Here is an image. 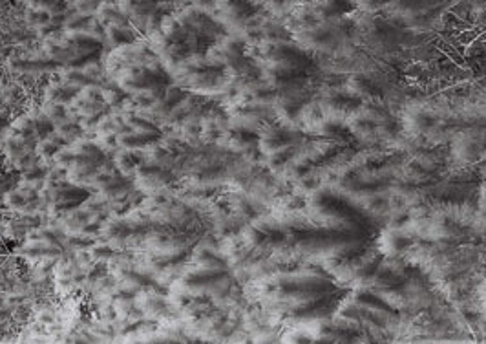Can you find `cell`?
Returning <instances> with one entry per match:
<instances>
[{
	"label": "cell",
	"mask_w": 486,
	"mask_h": 344,
	"mask_svg": "<svg viewBox=\"0 0 486 344\" xmlns=\"http://www.w3.org/2000/svg\"><path fill=\"white\" fill-rule=\"evenodd\" d=\"M377 224L349 194L322 187L309 198V212L265 216L245 231V245L274 260L323 262L373 242Z\"/></svg>",
	"instance_id": "6da1fadb"
},
{
	"label": "cell",
	"mask_w": 486,
	"mask_h": 344,
	"mask_svg": "<svg viewBox=\"0 0 486 344\" xmlns=\"http://www.w3.org/2000/svg\"><path fill=\"white\" fill-rule=\"evenodd\" d=\"M320 264L342 284L371 289L406 311L428 309L433 304V295L420 269L408 258L377 245L375 240L349 255Z\"/></svg>",
	"instance_id": "7a4b0ae2"
},
{
	"label": "cell",
	"mask_w": 486,
	"mask_h": 344,
	"mask_svg": "<svg viewBox=\"0 0 486 344\" xmlns=\"http://www.w3.org/2000/svg\"><path fill=\"white\" fill-rule=\"evenodd\" d=\"M318 262L274 271L260 284V297L291 326H311L331 319L349 291Z\"/></svg>",
	"instance_id": "3957f363"
},
{
	"label": "cell",
	"mask_w": 486,
	"mask_h": 344,
	"mask_svg": "<svg viewBox=\"0 0 486 344\" xmlns=\"http://www.w3.org/2000/svg\"><path fill=\"white\" fill-rule=\"evenodd\" d=\"M402 127L408 134L430 143L486 134V90L415 103L406 108Z\"/></svg>",
	"instance_id": "277c9868"
},
{
	"label": "cell",
	"mask_w": 486,
	"mask_h": 344,
	"mask_svg": "<svg viewBox=\"0 0 486 344\" xmlns=\"http://www.w3.org/2000/svg\"><path fill=\"white\" fill-rule=\"evenodd\" d=\"M335 339H382L406 326V309L366 288H351L331 315Z\"/></svg>",
	"instance_id": "5b68a950"
},
{
	"label": "cell",
	"mask_w": 486,
	"mask_h": 344,
	"mask_svg": "<svg viewBox=\"0 0 486 344\" xmlns=\"http://www.w3.org/2000/svg\"><path fill=\"white\" fill-rule=\"evenodd\" d=\"M397 233L424 243H453L486 234V214L468 205H441L408 222Z\"/></svg>",
	"instance_id": "8992f818"
},
{
	"label": "cell",
	"mask_w": 486,
	"mask_h": 344,
	"mask_svg": "<svg viewBox=\"0 0 486 344\" xmlns=\"http://www.w3.org/2000/svg\"><path fill=\"white\" fill-rule=\"evenodd\" d=\"M223 26L205 11L190 10L163 28V51L172 62L203 55L223 37Z\"/></svg>",
	"instance_id": "52a82bcc"
},
{
	"label": "cell",
	"mask_w": 486,
	"mask_h": 344,
	"mask_svg": "<svg viewBox=\"0 0 486 344\" xmlns=\"http://www.w3.org/2000/svg\"><path fill=\"white\" fill-rule=\"evenodd\" d=\"M201 267L185 278V284L196 291H209L219 297H232L234 295V278H232L229 266L216 253L203 251L200 257Z\"/></svg>",
	"instance_id": "ba28073f"
},
{
	"label": "cell",
	"mask_w": 486,
	"mask_h": 344,
	"mask_svg": "<svg viewBox=\"0 0 486 344\" xmlns=\"http://www.w3.org/2000/svg\"><path fill=\"white\" fill-rule=\"evenodd\" d=\"M227 81V70L221 65H196L190 66L185 74L186 86L198 88V90H214L225 84Z\"/></svg>",
	"instance_id": "9c48e42d"
},
{
	"label": "cell",
	"mask_w": 486,
	"mask_h": 344,
	"mask_svg": "<svg viewBox=\"0 0 486 344\" xmlns=\"http://www.w3.org/2000/svg\"><path fill=\"white\" fill-rule=\"evenodd\" d=\"M167 0H123V8L132 19L139 20H155L163 15V8Z\"/></svg>",
	"instance_id": "30bf717a"
},
{
	"label": "cell",
	"mask_w": 486,
	"mask_h": 344,
	"mask_svg": "<svg viewBox=\"0 0 486 344\" xmlns=\"http://www.w3.org/2000/svg\"><path fill=\"white\" fill-rule=\"evenodd\" d=\"M139 179L148 189H157L172 181V174L159 165H143L139 169Z\"/></svg>",
	"instance_id": "8fae6325"
},
{
	"label": "cell",
	"mask_w": 486,
	"mask_h": 344,
	"mask_svg": "<svg viewBox=\"0 0 486 344\" xmlns=\"http://www.w3.org/2000/svg\"><path fill=\"white\" fill-rule=\"evenodd\" d=\"M77 92H79V86H75V84L72 86V83H70V84H66V86L57 88L53 93V99H57V101H70L72 97H75V93Z\"/></svg>",
	"instance_id": "7c38bea8"
},
{
	"label": "cell",
	"mask_w": 486,
	"mask_h": 344,
	"mask_svg": "<svg viewBox=\"0 0 486 344\" xmlns=\"http://www.w3.org/2000/svg\"><path fill=\"white\" fill-rule=\"evenodd\" d=\"M137 161H139V158L134 154V150H130V152H126L123 158H121V165H123L124 170H130V169H134V167H136Z\"/></svg>",
	"instance_id": "4fadbf2b"
},
{
	"label": "cell",
	"mask_w": 486,
	"mask_h": 344,
	"mask_svg": "<svg viewBox=\"0 0 486 344\" xmlns=\"http://www.w3.org/2000/svg\"><path fill=\"white\" fill-rule=\"evenodd\" d=\"M51 115H53V119H57V121H62L64 117H66V112H64V108L60 105H57V106H53L51 108Z\"/></svg>",
	"instance_id": "5bb4252c"
},
{
	"label": "cell",
	"mask_w": 486,
	"mask_h": 344,
	"mask_svg": "<svg viewBox=\"0 0 486 344\" xmlns=\"http://www.w3.org/2000/svg\"><path fill=\"white\" fill-rule=\"evenodd\" d=\"M479 209H481V212L486 214V181L481 189V194H479Z\"/></svg>",
	"instance_id": "9a60e30c"
},
{
	"label": "cell",
	"mask_w": 486,
	"mask_h": 344,
	"mask_svg": "<svg viewBox=\"0 0 486 344\" xmlns=\"http://www.w3.org/2000/svg\"><path fill=\"white\" fill-rule=\"evenodd\" d=\"M481 298H482V302H484V306H486V284L482 286V289H481Z\"/></svg>",
	"instance_id": "2e32d148"
}]
</instances>
